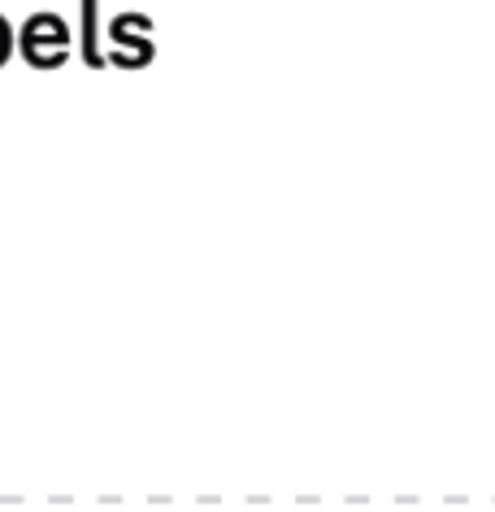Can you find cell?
I'll use <instances>...</instances> for the list:
<instances>
[{
	"label": "cell",
	"instance_id": "obj_1",
	"mask_svg": "<svg viewBox=\"0 0 495 512\" xmlns=\"http://www.w3.org/2000/svg\"><path fill=\"white\" fill-rule=\"evenodd\" d=\"M22 53L31 57L35 70H57L70 61V40H22Z\"/></svg>",
	"mask_w": 495,
	"mask_h": 512
},
{
	"label": "cell",
	"instance_id": "obj_2",
	"mask_svg": "<svg viewBox=\"0 0 495 512\" xmlns=\"http://www.w3.org/2000/svg\"><path fill=\"white\" fill-rule=\"evenodd\" d=\"M79 14H83V61L92 70H105L109 66V57L100 53V44H96V18H100V5L96 0H79Z\"/></svg>",
	"mask_w": 495,
	"mask_h": 512
},
{
	"label": "cell",
	"instance_id": "obj_3",
	"mask_svg": "<svg viewBox=\"0 0 495 512\" xmlns=\"http://www.w3.org/2000/svg\"><path fill=\"white\" fill-rule=\"evenodd\" d=\"M113 40L118 44H131V48H144V53H152V44L144 40V35L152 31V18L148 14H122V18H113Z\"/></svg>",
	"mask_w": 495,
	"mask_h": 512
},
{
	"label": "cell",
	"instance_id": "obj_4",
	"mask_svg": "<svg viewBox=\"0 0 495 512\" xmlns=\"http://www.w3.org/2000/svg\"><path fill=\"white\" fill-rule=\"evenodd\" d=\"M22 40H70V27L61 22V14H35L22 27Z\"/></svg>",
	"mask_w": 495,
	"mask_h": 512
},
{
	"label": "cell",
	"instance_id": "obj_5",
	"mask_svg": "<svg viewBox=\"0 0 495 512\" xmlns=\"http://www.w3.org/2000/svg\"><path fill=\"white\" fill-rule=\"evenodd\" d=\"M9 44H14V35H9V22L0 18V66L9 61Z\"/></svg>",
	"mask_w": 495,
	"mask_h": 512
}]
</instances>
